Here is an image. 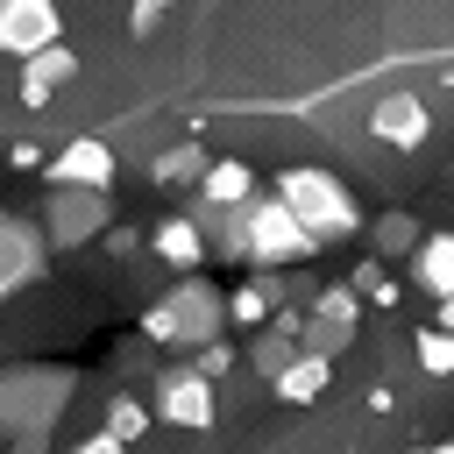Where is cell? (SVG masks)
Returning <instances> with one entry per match:
<instances>
[{
	"instance_id": "6da1fadb",
	"label": "cell",
	"mask_w": 454,
	"mask_h": 454,
	"mask_svg": "<svg viewBox=\"0 0 454 454\" xmlns=\"http://www.w3.org/2000/svg\"><path fill=\"white\" fill-rule=\"evenodd\" d=\"M71 390H78V369H64V362H7L0 369V440H14L28 454L50 447Z\"/></svg>"
},
{
	"instance_id": "7a4b0ae2",
	"label": "cell",
	"mask_w": 454,
	"mask_h": 454,
	"mask_svg": "<svg viewBox=\"0 0 454 454\" xmlns=\"http://www.w3.org/2000/svg\"><path fill=\"white\" fill-rule=\"evenodd\" d=\"M220 326H227V291H220V284H199V277L170 284V291L142 312V340H156V348H170V355H199L206 340H220Z\"/></svg>"
},
{
	"instance_id": "3957f363",
	"label": "cell",
	"mask_w": 454,
	"mask_h": 454,
	"mask_svg": "<svg viewBox=\"0 0 454 454\" xmlns=\"http://www.w3.org/2000/svg\"><path fill=\"white\" fill-rule=\"evenodd\" d=\"M277 199L312 227V241H319V248H326V241L362 234V206H355V192H348L333 170H319V163H291V170L277 177Z\"/></svg>"
},
{
	"instance_id": "277c9868",
	"label": "cell",
	"mask_w": 454,
	"mask_h": 454,
	"mask_svg": "<svg viewBox=\"0 0 454 454\" xmlns=\"http://www.w3.org/2000/svg\"><path fill=\"white\" fill-rule=\"evenodd\" d=\"M312 248H319L312 227H305L277 192L241 206V262H255V270H291V262H305Z\"/></svg>"
},
{
	"instance_id": "5b68a950",
	"label": "cell",
	"mask_w": 454,
	"mask_h": 454,
	"mask_svg": "<svg viewBox=\"0 0 454 454\" xmlns=\"http://www.w3.org/2000/svg\"><path fill=\"white\" fill-rule=\"evenodd\" d=\"M106 227H114V192H106V184H50L43 234H50V248H57V255H71V248L99 241Z\"/></svg>"
},
{
	"instance_id": "8992f818",
	"label": "cell",
	"mask_w": 454,
	"mask_h": 454,
	"mask_svg": "<svg viewBox=\"0 0 454 454\" xmlns=\"http://www.w3.org/2000/svg\"><path fill=\"white\" fill-rule=\"evenodd\" d=\"M156 419L163 426H192V433H206L213 419H220V397H213V376L199 369V362H170L163 376H156Z\"/></svg>"
},
{
	"instance_id": "52a82bcc",
	"label": "cell",
	"mask_w": 454,
	"mask_h": 454,
	"mask_svg": "<svg viewBox=\"0 0 454 454\" xmlns=\"http://www.w3.org/2000/svg\"><path fill=\"white\" fill-rule=\"evenodd\" d=\"M43 262H50V234H43V220H21V213L0 206V298L28 291V284L43 277Z\"/></svg>"
},
{
	"instance_id": "ba28073f",
	"label": "cell",
	"mask_w": 454,
	"mask_h": 454,
	"mask_svg": "<svg viewBox=\"0 0 454 454\" xmlns=\"http://www.w3.org/2000/svg\"><path fill=\"white\" fill-rule=\"evenodd\" d=\"M50 43H64L57 0H0V57H35Z\"/></svg>"
},
{
	"instance_id": "9c48e42d",
	"label": "cell",
	"mask_w": 454,
	"mask_h": 454,
	"mask_svg": "<svg viewBox=\"0 0 454 454\" xmlns=\"http://www.w3.org/2000/svg\"><path fill=\"white\" fill-rule=\"evenodd\" d=\"M369 135H376L383 149H419V142L433 135V114H426L419 92H383V99L369 106Z\"/></svg>"
},
{
	"instance_id": "30bf717a",
	"label": "cell",
	"mask_w": 454,
	"mask_h": 454,
	"mask_svg": "<svg viewBox=\"0 0 454 454\" xmlns=\"http://www.w3.org/2000/svg\"><path fill=\"white\" fill-rule=\"evenodd\" d=\"M78 78V50L71 43H50V50H35V57H21V78H14V92H21V106H50L64 85Z\"/></svg>"
},
{
	"instance_id": "8fae6325",
	"label": "cell",
	"mask_w": 454,
	"mask_h": 454,
	"mask_svg": "<svg viewBox=\"0 0 454 454\" xmlns=\"http://www.w3.org/2000/svg\"><path fill=\"white\" fill-rule=\"evenodd\" d=\"M43 177H50V184H106V192H114V149H106L99 135H71V142L43 163Z\"/></svg>"
},
{
	"instance_id": "7c38bea8",
	"label": "cell",
	"mask_w": 454,
	"mask_h": 454,
	"mask_svg": "<svg viewBox=\"0 0 454 454\" xmlns=\"http://www.w3.org/2000/svg\"><path fill=\"white\" fill-rule=\"evenodd\" d=\"M149 248H156L170 270H199V262H206V248H213V234H206L192 213H170V220H156V227H149Z\"/></svg>"
},
{
	"instance_id": "4fadbf2b",
	"label": "cell",
	"mask_w": 454,
	"mask_h": 454,
	"mask_svg": "<svg viewBox=\"0 0 454 454\" xmlns=\"http://www.w3.org/2000/svg\"><path fill=\"white\" fill-rule=\"evenodd\" d=\"M326 376H333V355H319V348H298L277 376H270V390L284 397V404H312V397H326Z\"/></svg>"
},
{
	"instance_id": "5bb4252c",
	"label": "cell",
	"mask_w": 454,
	"mask_h": 454,
	"mask_svg": "<svg viewBox=\"0 0 454 454\" xmlns=\"http://www.w3.org/2000/svg\"><path fill=\"white\" fill-rule=\"evenodd\" d=\"M411 284H426V298H447V291H454V227L419 234V248H411Z\"/></svg>"
},
{
	"instance_id": "9a60e30c",
	"label": "cell",
	"mask_w": 454,
	"mask_h": 454,
	"mask_svg": "<svg viewBox=\"0 0 454 454\" xmlns=\"http://www.w3.org/2000/svg\"><path fill=\"white\" fill-rule=\"evenodd\" d=\"M192 192H199V199H213V206H248V199H255V170H248L241 156H213V163H206V177H199Z\"/></svg>"
},
{
	"instance_id": "2e32d148",
	"label": "cell",
	"mask_w": 454,
	"mask_h": 454,
	"mask_svg": "<svg viewBox=\"0 0 454 454\" xmlns=\"http://www.w3.org/2000/svg\"><path fill=\"white\" fill-rule=\"evenodd\" d=\"M277 298H284V284H270V277L234 284V291H227V319H234V326H262V319H277Z\"/></svg>"
},
{
	"instance_id": "e0dca14e",
	"label": "cell",
	"mask_w": 454,
	"mask_h": 454,
	"mask_svg": "<svg viewBox=\"0 0 454 454\" xmlns=\"http://www.w3.org/2000/svg\"><path fill=\"white\" fill-rule=\"evenodd\" d=\"M149 177H156V184H184V192H192V184L206 177V149H199V142H170V149L149 163Z\"/></svg>"
},
{
	"instance_id": "ac0fdd59",
	"label": "cell",
	"mask_w": 454,
	"mask_h": 454,
	"mask_svg": "<svg viewBox=\"0 0 454 454\" xmlns=\"http://www.w3.org/2000/svg\"><path fill=\"white\" fill-rule=\"evenodd\" d=\"M298 340H305V348H319V355H348V340H355V326H348V319H333V312H305V326H298Z\"/></svg>"
},
{
	"instance_id": "d6986e66",
	"label": "cell",
	"mask_w": 454,
	"mask_h": 454,
	"mask_svg": "<svg viewBox=\"0 0 454 454\" xmlns=\"http://www.w3.org/2000/svg\"><path fill=\"white\" fill-rule=\"evenodd\" d=\"M411 248H419V220H411V213H383V220H376V255L397 262V255H411Z\"/></svg>"
},
{
	"instance_id": "ffe728a7",
	"label": "cell",
	"mask_w": 454,
	"mask_h": 454,
	"mask_svg": "<svg viewBox=\"0 0 454 454\" xmlns=\"http://www.w3.org/2000/svg\"><path fill=\"white\" fill-rule=\"evenodd\" d=\"M149 419H156V404H142V397H114L106 404V433L128 447V440H142L149 433Z\"/></svg>"
},
{
	"instance_id": "44dd1931",
	"label": "cell",
	"mask_w": 454,
	"mask_h": 454,
	"mask_svg": "<svg viewBox=\"0 0 454 454\" xmlns=\"http://www.w3.org/2000/svg\"><path fill=\"white\" fill-rule=\"evenodd\" d=\"M298 348H305V340H298V333H291V326H270V333H262V340H255V348H248V362H255V369H262V376H277V369H284V362H291V355H298Z\"/></svg>"
},
{
	"instance_id": "7402d4cb",
	"label": "cell",
	"mask_w": 454,
	"mask_h": 454,
	"mask_svg": "<svg viewBox=\"0 0 454 454\" xmlns=\"http://www.w3.org/2000/svg\"><path fill=\"white\" fill-rule=\"evenodd\" d=\"M411 355H419V369H426V376H454V333H447V326H426Z\"/></svg>"
},
{
	"instance_id": "603a6c76",
	"label": "cell",
	"mask_w": 454,
	"mask_h": 454,
	"mask_svg": "<svg viewBox=\"0 0 454 454\" xmlns=\"http://www.w3.org/2000/svg\"><path fill=\"white\" fill-rule=\"evenodd\" d=\"M355 291H362L369 305H397V284H390V270H383V255H369V262L355 270Z\"/></svg>"
},
{
	"instance_id": "cb8c5ba5",
	"label": "cell",
	"mask_w": 454,
	"mask_h": 454,
	"mask_svg": "<svg viewBox=\"0 0 454 454\" xmlns=\"http://www.w3.org/2000/svg\"><path fill=\"white\" fill-rule=\"evenodd\" d=\"M199 369H206V376L220 383V376L234 369V348H227V340H206V348H199Z\"/></svg>"
},
{
	"instance_id": "d4e9b609",
	"label": "cell",
	"mask_w": 454,
	"mask_h": 454,
	"mask_svg": "<svg viewBox=\"0 0 454 454\" xmlns=\"http://www.w3.org/2000/svg\"><path fill=\"white\" fill-rule=\"evenodd\" d=\"M433 305H440V319H433V326H447V333H454V291H447V298H433Z\"/></svg>"
},
{
	"instance_id": "484cf974",
	"label": "cell",
	"mask_w": 454,
	"mask_h": 454,
	"mask_svg": "<svg viewBox=\"0 0 454 454\" xmlns=\"http://www.w3.org/2000/svg\"><path fill=\"white\" fill-rule=\"evenodd\" d=\"M0 99H7V78H0Z\"/></svg>"
},
{
	"instance_id": "4316f807",
	"label": "cell",
	"mask_w": 454,
	"mask_h": 454,
	"mask_svg": "<svg viewBox=\"0 0 454 454\" xmlns=\"http://www.w3.org/2000/svg\"><path fill=\"white\" fill-rule=\"evenodd\" d=\"M156 7H170V0H156Z\"/></svg>"
}]
</instances>
